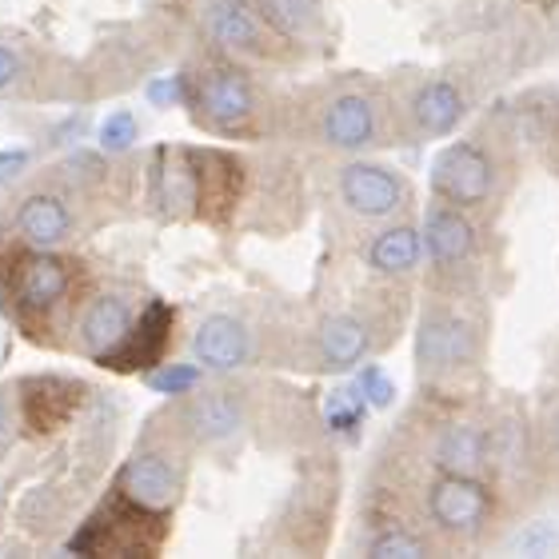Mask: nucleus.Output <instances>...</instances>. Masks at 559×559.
Wrapping results in <instances>:
<instances>
[{"instance_id": "obj_1", "label": "nucleus", "mask_w": 559, "mask_h": 559, "mask_svg": "<svg viewBox=\"0 0 559 559\" xmlns=\"http://www.w3.org/2000/svg\"><path fill=\"white\" fill-rule=\"evenodd\" d=\"M416 380L424 392L464 384L488 356V308L479 292L431 288L416 316Z\"/></svg>"}, {"instance_id": "obj_2", "label": "nucleus", "mask_w": 559, "mask_h": 559, "mask_svg": "<svg viewBox=\"0 0 559 559\" xmlns=\"http://www.w3.org/2000/svg\"><path fill=\"white\" fill-rule=\"evenodd\" d=\"M296 132L336 156H364L400 136L388 88L364 76H340L308 88L296 105Z\"/></svg>"}, {"instance_id": "obj_3", "label": "nucleus", "mask_w": 559, "mask_h": 559, "mask_svg": "<svg viewBox=\"0 0 559 559\" xmlns=\"http://www.w3.org/2000/svg\"><path fill=\"white\" fill-rule=\"evenodd\" d=\"M185 81V76H180ZM185 100L192 108V117L216 136H260L264 120L272 117L269 96L252 81V72L240 64H204L185 81Z\"/></svg>"}, {"instance_id": "obj_4", "label": "nucleus", "mask_w": 559, "mask_h": 559, "mask_svg": "<svg viewBox=\"0 0 559 559\" xmlns=\"http://www.w3.org/2000/svg\"><path fill=\"white\" fill-rule=\"evenodd\" d=\"M424 264H428L431 288L443 292H479L484 260H488V236L472 212L455 209L448 200H431L424 209Z\"/></svg>"}, {"instance_id": "obj_5", "label": "nucleus", "mask_w": 559, "mask_h": 559, "mask_svg": "<svg viewBox=\"0 0 559 559\" xmlns=\"http://www.w3.org/2000/svg\"><path fill=\"white\" fill-rule=\"evenodd\" d=\"M431 197L448 200L455 209L472 212V216H488L500 200L508 173H503V148L488 132H472L436 152L428 168Z\"/></svg>"}, {"instance_id": "obj_6", "label": "nucleus", "mask_w": 559, "mask_h": 559, "mask_svg": "<svg viewBox=\"0 0 559 559\" xmlns=\"http://www.w3.org/2000/svg\"><path fill=\"white\" fill-rule=\"evenodd\" d=\"M400 136L443 140L472 112V93L452 72H416L388 88Z\"/></svg>"}, {"instance_id": "obj_7", "label": "nucleus", "mask_w": 559, "mask_h": 559, "mask_svg": "<svg viewBox=\"0 0 559 559\" xmlns=\"http://www.w3.org/2000/svg\"><path fill=\"white\" fill-rule=\"evenodd\" d=\"M332 197L348 216L368 224H388L400 221L412 204V188L400 168L384 160L364 156H344L332 168Z\"/></svg>"}, {"instance_id": "obj_8", "label": "nucleus", "mask_w": 559, "mask_h": 559, "mask_svg": "<svg viewBox=\"0 0 559 559\" xmlns=\"http://www.w3.org/2000/svg\"><path fill=\"white\" fill-rule=\"evenodd\" d=\"M491 512H496V496H491L484 476L431 472L428 488H424V515H428V527L440 539L472 544L491 524Z\"/></svg>"}, {"instance_id": "obj_9", "label": "nucleus", "mask_w": 559, "mask_h": 559, "mask_svg": "<svg viewBox=\"0 0 559 559\" xmlns=\"http://www.w3.org/2000/svg\"><path fill=\"white\" fill-rule=\"evenodd\" d=\"M200 28L212 45L240 60H284L292 52L284 40L269 28L252 0H204Z\"/></svg>"}, {"instance_id": "obj_10", "label": "nucleus", "mask_w": 559, "mask_h": 559, "mask_svg": "<svg viewBox=\"0 0 559 559\" xmlns=\"http://www.w3.org/2000/svg\"><path fill=\"white\" fill-rule=\"evenodd\" d=\"M380 348V320L364 308L328 312L312 328V364L320 372H352Z\"/></svg>"}, {"instance_id": "obj_11", "label": "nucleus", "mask_w": 559, "mask_h": 559, "mask_svg": "<svg viewBox=\"0 0 559 559\" xmlns=\"http://www.w3.org/2000/svg\"><path fill=\"white\" fill-rule=\"evenodd\" d=\"M424 460L431 472H467V476H488L491 472V428L484 419L448 416L428 428Z\"/></svg>"}, {"instance_id": "obj_12", "label": "nucleus", "mask_w": 559, "mask_h": 559, "mask_svg": "<svg viewBox=\"0 0 559 559\" xmlns=\"http://www.w3.org/2000/svg\"><path fill=\"white\" fill-rule=\"evenodd\" d=\"M257 328L236 312H212L204 316L192 332V356L209 372H240L257 360Z\"/></svg>"}, {"instance_id": "obj_13", "label": "nucleus", "mask_w": 559, "mask_h": 559, "mask_svg": "<svg viewBox=\"0 0 559 559\" xmlns=\"http://www.w3.org/2000/svg\"><path fill=\"white\" fill-rule=\"evenodd\" d=\"M117 491L144 512H168L185 491V464L173 452H136L120 467Z\"/></svg>"}, {"instance_id": "obj_14", "label": "nucleus", "mask_w": 559, "mask_h": 559, "mask_svg": "<svg viewBox=\"0 0 559 559\" xmlns=\"http://www.w3.org/2000/svg\"><path fill=\"white\" fill-rule=\"evenodd\" d=\"M192 204L209 216H228L245 200L248 168L228 152H188Z\"/></svg>"}, {"instance_id": "obj_15", "label": "nucleus", "mask_w": 559, "mask_h": 559, "mask_svg": "<svg viewBox=\"0 0 559 559\" xmlns=\"http://www.w3.org/2000/svg\"><path fill=\"white\" fill-rule=\"evenodd\" d=\"M173 324H176V312L168 304H148L144 312L132 320V328L124 332L117 348L105 352L100 364L105 368H117V372H140V368H152V364H160L164 348H168V340H173Z\"/></svg>"}, {"instance_id": "obj_16", "label": "nucleus", "mask_w": 559, "mask_h": 559, "mask_svg": "<svg viewBox=\"0 0 559 559\" xmlns=\"http://www.w3.org/2000/svg\"><path fill=\"white\" fill-rule=\"evenodd\" d=\"M248 428V404L240 400V392L233 388H212L200 392L185 404V431L197 443H228L240 440V431Z\"/></svg>"}, {"instance_id": "obj_17", "label": "nucleus", "mask_w": 559, "mask_h": 559, "mask_svg": "<svg viewBox=\"0 0 559 559\" xmlns=\"http://www.w3.org/2000/svg\"><path fill=\"white\" fill-rule=\"evenodd\" d=\"M364 264L380 280H412L424 269V236L412 221L380 224L364 245Z\"/></svg>"}, {"instance_id": "obj_18", "label": "nucleus", "mask_w": 559, "mask_h": 559, "mask_svg": "<svg viewBox=\"0 0 559 559\" xmlns=\"http://www.w3.org/2000/svg\"><path fill=\"white\" fill-rule=\"evenodd\" d=\"M288 48H320L328 40L324 0H252Z\"/></svg>"}, {"instance_id": "obj_19", "label": "nucleus", "mask_w": 559, "mask_h": 559, "mask_svg": "<svg viewBox=\"0 0 559 559\" xmlns=\"http://www.w3.org/2000/svg\"><path fill=\"white\" fill-rule=\"evenodd\" d=\"M132 304L129 296H120V292H105V296H96V300H88V308H84L81 316V344L88 352H93L96 360L105 356V352H112L124 340V332L132 328Z\"/></svg>"}, {"instance_id": "obj_20", "label": "nucleus", "mask_w": 559, "mask_h": 559, "mask_svg": "<svg viewBox=\"0 0 559 559\" xmlns=\"http://www.w3.org/2000/svg\"><path fill=\"white\" fill-rule=\"evenodd\" d=\"M69 264L57 257H28L16 272V300L33 312H48L69 296Z\"/></svg>"}, {"instance_id": "obj_21", "label": "nucleus", "mask_w": 559, "mask_h": 559, "mask_svg": "<svg viewBox=\"0 0 559 559\" xmlns=\"http://www.w3.org/2000/svg\"><path fill=\"white\" fill-rule=\"evenodd\" d=\"M16 228H21V236L28 240V245L52 248L69 236L72 212L60 197H45V192H40V197H28L21 204V212H16Z\"/></svg>"}, {"instance_id": "obj_22", "label": "nucleus", "mask_w": 559, "mask_h": 559, "mask_svg": "<svg viewBox=\"0 0 559 559\" xmlns=\"http://www.w3.org/2000/svg\"><path fill=\"white\" fill-rule=\"evenodd\" d=\"M76 392L81 388L69 380H33L24 384V419L33 431H52L60 419H69V412L76 408Z\"/></svg>"}, {"instance_id": "obj_23", "label": "nucleus", "mask_w": 559, "mask_h": 559, "mask_svg": "<svg viewBox=\"0 0 559 559\" xmlns=\"http://www.w3.org/2000/svg\"><path fill=\"white\" fill-rule=\"evenodd\" d=\"M364 551L380 559H419L436 551V539L424 527L408 524V520H380V524L368 527Z\"/></svg>"}, {"instance_id": "obj_24", "label": "nucleus", "mask_w": 559, "mask_h": 559, "mask_svg": "<svg viewBox=\"0 0 559 559\" xmlns=\"http://www.w3.org/2000/svg\"><path fill=\"white\" fill-rule=\"evenodd\" d=\"M200 384V368L197 364H164L148 376V388L160 392V396H188L192 388Z\"/></svg>"}, {"instance_id": "obj_25", "label": "nucleus", "mask_w": 559, "mask_h": 559, "mask_svg": "<svg viewBox=\"0 0 559 559\" xmlns=\"http://www.w3.org/2000/svg\"><path fill=\"white\" fill-rule=\"evenodd\" d=\"M136 117H132L129 108H120L112 117L100 124V148L105 152H129L136 144Z\"/></svg>"}, {"instance_id": "obj_26", "label": "nucleus", "mask_w": 559, "mask_h": 559, "mask_svg": "<svg viewBox=\"0 0 559 559\" xmlns=\"http://www.w3.org/2000/svg\"><path fill=\"white\" fill-rule=\"evenodd\" d=\"M508 548L520 556H548L559 548V532L551 524H527L515 539H508Z\"/></svg>"}, {"instance_id": "obj_27", "label": "nucleus", "mask_w": 559, "mask_h": 559, "mask_svg": "<svg viewBox=\"0 0 559 559\" xmlns=\"http://www.w3.org/2000/svg\"><path fill=\"white\" fill-rule=\"evenodd\" d=\"M356 388H360V396L368 400L372 408H388V404H392V396H396V392H392V380H388L376 364H368V368H364L360 384H356Z\"/></svg>"}, {"instance_id": "obj_28", "label": "nucleus", "mask_w": 559, "mask_h": 559, "mask_svg": "<svg viewBox=\"0 0 559 559\" xmlns=\"http://www.w3.org/2000/svg\"><path fill=\"white\" fill-rule=\"evenodd\" d=\"M539 455L551 472H559V400L539 419Z\"/></svg>"}, {"instance_id": "obj_29", "label": "nucleus", "mask_w": 559, "mask_h": 559, "mask_svg": "<svg viewBox=\"0 0 559 559\" xmlns=\"http://www.w3.org/2000/svg\"><path fill=\"white\" fill-rule=\"evenodd\" d=\"M180 96H185V81H180V76H168V81L148 84L152 105H173V100H180Z\"/></svg>"}, {"instance_id": "obj_30", "label": "nucleus", "mask_w": 559, "mask_h": 559, "mask_svg": "<svg viewBox=\"0 0 559 559\" xmlns=\"http://www.w3.org/2000/svg\"><path fill=\"white\" fill-rule=\"evenodd\" d=\"M24 164H28V152H24V148H4V152H0V185H4V180H12Z\"/></svg>"}, {"instance_id": "obj_31", "label": "nucleus", "mask_w": 559, "mask_h": 559, "mask_svg": "<svg viewBox=\"0 0 559 559\" xmlns=\"http://www.w3.org/2000/svg\"><path fill=\"white\" fill-rule=\"evenodd\" d=\"M16 72H21V60H16V52L0 45V93H4V88L16 81Z\"/></svg>"}, {"instance_id": "obj_32", "label": "nucleus", "mask_w": 559, "mask_h": 559, "mask_svg": "<svg viewBox=\"0 0 559 559\" xmlns=\"http://www.w3.org/2000/svg\"><path fill=\"white\" fill-rule=\"evenodd\" d=\"M4 428H9V412H4V400H0V436H4Z\"/></svg>"}, {"instance_id": "obj_33", "label": "nucleus", "mask_w": 559, "mask_h": 559, "mask_svg": "<svg viewBox=\"0 0 559 559\" xmlns=\"http://www.w3.org/2000/svg\"><path fill=\"white\" fill-rule=\"evenodd\" d=\"M556 140H559V108H556Z\"/></svg>"}]
</instances>
